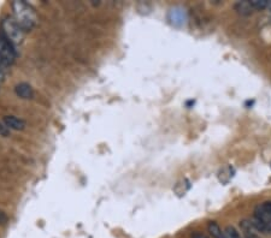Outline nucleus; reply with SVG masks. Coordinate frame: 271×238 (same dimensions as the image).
Here are the masks:
<instances>
[{
	"label": "nucleus",
	"mask_w": 271,
	"mask_h": 238,
	"mask_svg": "<svg viewBox=\"0 0 271 238\" xmlns=\"http://www.w3.org/2000/svg\"><path fill=\"white\" fill-rule=\"evenodd\" d=\"M268 2H269L268 0H252V1H249V4H251L252 9L263 10V9H267Z\"/></svg>",
	"instance_id": "nucleus-9"
},
{
	"label": "nucleus",
	"mask_w": 271,
	"mask_h": 238,
	"mask_svg": "<svg viewBox=\"0 0 271 238\" xmlns=\"http://www.w3.org/2000/svg\"><path fill=\"white\" fill-rule=\"evenodd\" d=\"M252 227V224L251 226H249V229ZM249 229H246V227H244V231H245V238H259L257 236V235L253 234V232H251V230Z\"/></svg>",
	"instance_id": "nucleus-13"
},
{
	"label": "nucleus",
	"mask_w": 271,
	"mask_h": 238,
	"mask_svg": "<svg viewBox=\"0 0 271 238\" xmlns=\"http://www.w3.org/2000/svg\"><path fill=\"white\" fill-rule=\"evenodd\" d=\"M192 238H208L206 235L202 234V232H195V234L192 235Z\"/></svg>",
	"instance_id": "nucleus-15"
},
{
	"label": "nucleus",
	"mask_w": 271,
	"mask_h": 238,
	"mask_svg": "<svg viewBox=\"0 0 271 238\" xmlns=\"http://www.w3.org/2000/svg\"><path fill=\"white\" fill-rule=\"evenodd\" d=\"M235 9L239 14L241 15H251L252 14V6L249 4V1H239L238 4L235 5Z\"/></svg>",
	"instance_id": "nucleus-8"
},
{
	"label": "nucleus",
	"mask_w": 271,
	"mask_h": 238,
	"mask_svg": "<svg viewBox=\"0 0 271 238\" xmlns=\"http://www.w3.org/2000/svg\"><path fill=\"white\" fill-rule=\"evenodd\" d=\"M5 65L2 64L1 62H0V82L2 81V78H4V74H5Z\"/></svg>",
	"instance_id": "nucleus-14"
},
{
	"label": "nucleus",
	"mask_w": 271,
	"mask_h": 238,
	"mask_svg": "<svg viewBox=\"0 0 271 238\" xmlns=\"http://www.w3.org/2000/svg\"><path fill=\"white\" fill-rule=\"evenodd\" d=\"M0 135L4 136V137L10 136V129L4 124V123H0Z\"/></svg>",
	"instance_id": "nucleus-11"
},
{
	"label": "nucleus",
	"mask_w": 271,
	"mask_h": 238,
	"mask_svg": "<svg viewBox=\"0 0 271 238\" xmlns=\"http://www.w3.org/2000/svg\"><path fill=\"white\" fill-rule=\"evenodd\" d=\"M224 235H226V238H241L238 230L234 226H226L224 230Z\"/></svg>",
	"instance_id": "nucleus-10"
},
{
	"label": "nucleus",
	"mask_w": 271,
	"mask_h": 238,
	"mask_svg": "<svg viewBox=\"0 0 271 238\" xmlns=\"http://www.w3.org/2000/svg\"><path fill=\"white\" fill-rule=\"evenodd\" d=\"M7 220H9V218H7V214L5 213L4 211L0 209V226H2V225L6 224Z\"/></svg>",
	"instance_id": "nucleus-12"
},
{
	"label": "nucleus",
	"mask_w": 271,
	"mask_h": 238,
	"mask_svg": "<svg viewBox=\"0 0 271 238\" xmlns=\"http://www.w3.org/2000/svg\"><path fill=\"white\" fill-rule=\"evenodd\" d=\"M12 9H14L15 21L21 27L23 31H30L34 29L36 24L35 11L28 2L25 1H14L12 2Z\"/></svg>",
	"instance_id": "nucleus-1"
},
{
	"label": "nucleus",
	"mask_w": 271,
	"mask_h": 238,
	"mask_svg": "<svg viewBox=\"0 0 271 238\" xmlns=\"http://www.w3.org/2000/svg\"><path fill=\"white\" fill-rule=\"evenodd\" d=\"M252 226L264 234H271V201L260 203L254 209V219Z\"/></svg>",
	"instance_id": "nucleus-2"
},
{
	"label": "nucleus",
	"mask_w": 271,
	"mask_h": 238,
	"mask_svg": "<svg viewBox=\"0 0 271 238\" xmlns=\"http://www.w3.org/2000/svg\"><path fill=\"white\" fill-rule=\"evenodd\" d=\"M2 123H4L10 130H16V131L24 130L25 128L24 120L18 118L16 116H5L4 118H2Z\"/></svg>",
	"instance_id": "nucleus-5"
},
{
	"label": "nucleus",
	"mask_w": 271,
	"mask_h": 238,
	"mask_svg": "<svg viewBox=\"0 0 271 238\" xmlns=\"http://www.w3.org/2000/svg\"><path fill=\"white\" fill-rule=\"evenodd\" d=\"M15 93L18 98L24 99V100H30V99L34 98V90L32 86L28 85V83H18V85L15 87Z\"/></svg>",
	"instance_id": "nucleus-6"
},
{
	"label": "nucleus",
	"mask_w": 271,
	"mask_h": 238,
	"mask_svg": "<svg viewBox=\"0 0 271 238\" xmlns=\"http://www.w3.org/2000/svg\"><path fill=\"white\" fill-rule=\"evenodd\" d=\"M207 230L210 232L211 237L212 238H226V235H224V231L220 227L216 221H208L207 224Z\"/></svg>",
	"instance_id": "nucleus-7"
},
{
	"label": "nucleus",
	"mask_w": 271,
	"mask_h": 238,
	"mask_svg": "<svg viewBox=\"0 0 271 238\" xmlns=\"http://www.w3.org/2000/svg\"><path fill=\"white\" fill-rule=\"evenodd\" d=\"M16 57L17 53L16 49H15V46L0 31V62L5 66H9V65L14 64L15 60H16Z\"/></svg>",
	"instance_id": "nucleus-4"
},
{
	"label": "nucleus",
	"mask_w": 271,
	"mask_h": 238,
	"mask_svg": "<svg viewBox=\"0 0 271 238\" xmlns=\"http://www.w3.org/2000/svg\"><path fill=\"white\" fill-rule=\"evenodd\" d=\"M267 9H269L270 11H271V1L268 2V7H267Z\"/></svg>",
	"instance_id": "nucleus-16"
},
{
	"label": "nucleus",
	"mask_w": 271,
	"mask_h": 238,
	"mask_svg": "<svg viewBox=\"0 0 271 238\" xmlns=\"http://www.w3.org/2000/svg\"><path fill=\"white\" fill-rule=\"evenodd\" d=\"M1 27L5 38L10 41L14 46L21 45L23 41V38H24V31L21 29L20 25L17 24L15 18L12 17H5L1 22Z\"/></svg>",
	"instance_id": "nucleus-3"
}]
</instances>
